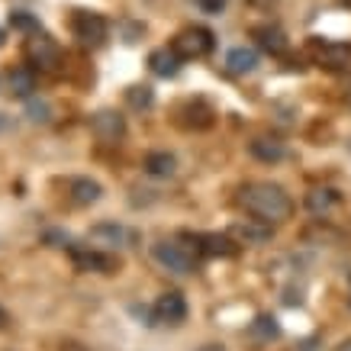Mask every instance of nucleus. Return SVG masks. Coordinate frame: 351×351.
I'll list each match as a JSON object with an SVG mask.
<instances>
[{"label":"nucleus","instance_id":"1","mask_svg":"<svg viewBox=\"0 0 351 351\" xmlns=\"http://www.w3.org/2000/svg\"><path fill=\"white\" fill-rule=\"evenodd\" d=\"M239 206H242L248 216H255L258 223H284L290 219L293 213V200L290 193L280 187V184H271V181H252L245 184L239 191Z\"/></svg>","mask_w":351,"mask_h":351},{"label":"nucleus","instance_id":"2","mask_svg":"<svg viewBox=\"0 0 351 351\" xmlns=\"http://www.w3.org/2000/svg\"><path fill=\"white\" fill-rule=\"evenodd\" d=\"M171 49L181 55L184 62H191V58H206V55L216 49V36L206 26H187L174 36V43Z\"/></svg>","mask_w":351,"mask_h":351},{"label":"nucleus","instance_id":"3","mask_svg":"<svg viewBox=\"0 0 351 351\" xmlns=\"http://www.w3.org/2000/svg\"><path fill=\"white\" fill-rule=\"evenodd\" d=\"M68 26H71L77 43H84V45H104L110 36V23L94 10H75Z\"/></svg>","mask_w":351,"mask_h":351},{"label":"nucleus","instance_id":"4","mask_svg":"<svg viewBox=\"0 0 351 351\" xmlns=\"http://www.w3.org/2000/svg\"><path fill=\"white\" fill-rule=\"evenodd\" d=\"M68 255H71L77 271H84V274H113L119 267L117 258L107 255V252L97 248V245H71Z\"/></svg>","mask_w":351,"mask_h":351},{"label":"nucleus","instance_id":"5","mask_svg":"<svg viewBox=\"0 0 351 351\" xmlns=\"http://www.w3.org/2000/svg\"><path fill=\"white\" fill-rule=\"evenodd\" d=\"M26 62L32 68H39V71H55L62 64V49H58V43H55L52 36L32 32L29 39H26Z\"/></svg>","mask_w":351,"mask_h":351},{"label":"nucleus","instance_id":"6","mask_svg":"<svg viewBox=\"0 0 351 351\" xmlns=\"http://www.w3.org/2000/svg\"><path fill=\"white\" fill-rule=\"evenodd\" d=\"M309 55L316 58V64L329 68V71H341L351 64V43H335V39H309Z\"/></svg>","mask_w":351,"mask_h":351},{"label":"nucleus","instance_id":"7","mask_svg":"<svg viewBox=\"0 0 351 351\" xmlns=\"http://www.w3.org/2000/svg\"><path fill=\"white\" fill-rule=\"evenodd\" d=\"M152 261L171 274H191L193 271V255L178 242H155L152 245Z\"/></svg>","mask_w":351,"mask_h":351},{"label":"nucleus","instance_id":"8","mask_svg":"<svg viewBox=\"0 0 351 351\" xmlns=\"http://www.w3.org/2000/svg\"><path fill=\"white\" fill-rule=\"evenodd\" d=\"M187 239L193 242V252L203 258H232L239 252V242L223 232H203V235H187Z\"/></svg>","mask_w":351,"mask_h":351},{"label":"nucleus","instance_id":"9","mask_svg":"<svg viewBox=\"0 0 351 351\" xmlns=\"http://www.w3.org/2000/svg\"><path fill=\"white\" fill-rule=\"evenodd\" d=\"M90 132H94L97 142L104 145H117L119 138L126 136V119L119 117L117 110H100L90 117Z\"/></svg>","mask_w":351,"mask_h":351},{"label":"nucleus","instance_id":"10","mask_svg":"<svg viewBox=\"0 0 351 351\" xmlns=\"http://www.w3.org/2000/svg\"><path fill=\"white\" fill-rule=\"evenodd\" d=\"M216 119V110L200 100V97H193V100H184L181 107H178V123L184 129H193V132H203V129H210Z\"/></svg>","mask_w":351,"mask_h":351},{"label":"nucleus","instance_id":"11","mask_svg":"<svg viewBox=\"0 0 351 351\" xmlns=\"http://www.w3.org/2000/svg\"><path fill=\"white\" fill-rule=\"evenodd\" d=\"M187 313H191V306H187L184 293H178V290H168V293H161V297L155 300V319L158 322L181 326V322L187 319Z\"/></svg>","mask_w":351,"mask_h":351},{"label":"nucleus","instance_id":"12","mask_svg":"<svg viewBox=\"0 0 351 351\" xmlns=\"http://www.w3.org/2000/svg\"><path fill=\"white\" fill-rule=\"evenodd\" d=\"M90 242L97 245V248H123V245L132 242V232L129 229H123L119 223H97L94 229H90Z\"/></svg>","mask_w":351,"mask_h":351},{"label":"nucleus","instance_id":"13","mask_svg":"<svg viewBox=\"0 0 351 351\" xmlns=\"http://www.w3.org/2000/svg\"><path fill=\"white\" fill-rule=\"evenodd\" d=\"M36 68L32 64H20V68H13L10 75H7V87H10V97L16 100H29L36 94Z\"/></svg>","mask_w":351,"mask_h":351},{"label":"nucleus","instance_id":"14","mask_svg":"<svg viewBox=\"0 0 351 351\" xmlns=\"http://www.w3.org/2000/svg\"><path fill=\"white\" fill-rule=\"evenodd\" d=\"M181 64L184 58L174 49H155V52L149 55V68H152V75L155 77H178L181 75Z\"/></svg>","mask_w":351,"mask_h":351},{"label":"nucleus","instance_id":"15","mask_svg":"<svg viewBox=\"0 0 351 351\" xmlns=\"http://www.w3.org/2000/svg\"><path fill=\"white\" fill-rule=\"evenodd\" d=\"M100 197H104V187L90 178H71L68 181V200L75 206H94Z\"/></svg>","mask_w":351,"mask_h":351},{"label":"nucleus","instance_id":"16","mask_svg":"<svg viewBox=\"0 0 351 351\" xmlns=\"http://www.w3.org/2000/svg\"><path fill=\"white\" fill-rule=\"evenodd\" d=\"M248 152H252V158H258L261 165H277V161L287 158L284 142H277V138H252V142H248Z\"/></svg>","mask_w":351,"mask_h":351},{"label":"nucleus","instance_id":"17","mask_svg":"<svg viewBox=\"0 0 351 351\" xmlns=\"http://www.w3.org/2000/svg\"><path fill=\"white\" fill-rule=\"evenodd\" d=\"M142 168H145V174L158 178V181H168V178H174V171H178V158L171 152H149Z\"/></svg>","mask_w":351,"mask_h":351},{"label":"nucleus","instance_id":"18","mask_svg":"<svg viewBox=\"0 0 351 351\" xmlns=\"http://www.w3.org/2000/svg\"><path fill=\"white\" fill-rule=\"evenodd\" d=\"M226 68H229L232 75H252L258 68V52L252 45H235L232 52L226 55Z\"/></svg>","mask_w":351,"mask_h":351},{"label":"nucleus","instance_id":"19","mask_svg":"<svg viewBox=\"0 0 351 351\" xmlns=\"http://www.w3.org/2000/svg\"><path fill=\"white\" fill-rule=\"evenodd\" d=\"M239 245H265L267 239H271V226L261 223L258 226V219H252V223H239L232 226V232H229Z\"/></svg>","mask_w":351,"mask_h":351},{"label":"nucleus","instance_id":"20","mask_svg":"<svg viewBox=\"0 0 351 351\" xmlns=\"http://www.w3.org/2000/svg\"><path fill=\"white\" fill-rule=\"evenodd\" d=\"M252 36H255L258 45H261L265 52H271V55H284L290 49L287 36L277 29V26H255V29H252Z\"/></svg>","mask_w":351,"mask_h":351},{"label":"nucleus","instance_id":"21","mask_svg":"<svg viewBox=\"0 0 351 351\" xmlns=\"http://www.w3.org/2000/svg\"><path fill=\"white\" fill-rule=\"evenodd\" d=\"M339 203V193L332 191V187H313V191L306 193V210L316 216H326Z\"/></svg>","mask_w":351,"mask_h":351},{"label":"nucleus","instance_id":"22","mask_svg":"<svg viewBox=\"0 0 351 351\" xmlns=\"http://www.w3.org/2000/svg\"><path fill=\"white\" fill-rule=\"evenodd\" d=\"M248 332H252L258 341H274V339H280V322H277V316H271V313H261V316H255V322L248 326Z\"/></svg>","mask_w":351,"mask_h":351},{"label":"nucleus","instance_id":"23","mask_svg":"<svg viewBox=\"0 0 351 351\" xmlns=\"http://www.w3.org/2000/svg\"><path fill=\"white\" fill-rule=\"evenodd\" d=\"M26 117L32 119V123H52V117H55V107L45 100V97H36L32 94L29 100H26Z\"/></svg>","mask_w":351,"mask_h":351},{"label":"nucleus","instance_id":"24","mask_svg":"<svg viewBox=\"0 0 351 351\" xmlns=\"http://www.w3.org/2000/svg\"><path fill=\"white\" fill-rule=\"evenodd\" d=\"M126 104L132 110H152V104H155V90H152L149 84H132L126 90Z\"/></svg>","mask_w":351,"mask_h":351},{"label":"nucleus","instance_id":"25","mask_svg":"<svg viewBox=\"0 0 351 351\" xmlns=\"http://www.w3.org/2000/svg\"><path fill=\"white\" fill-rule=\"evenodd\" d=\"M7 23H10V29L26 32V36H32V32H43V26H39V16H32V13H26V10H13Z\"/></svg>","mask_w":351,"mask_h":351},{"label":"nucleus","instance_id":"26","mask_svg":"<svg viewBox=\"0 0 351 351\" xmlns=\"http://www.w3.org/2000/svg\"><path fill=\"white\" fill-rule=\"evenodd\" d=\"M43 242L49 245V248H71V235L64 232V229H49V232L43 235Z\"/></svg>","mask_w":351,"mask_h":351},{"label":"nucleus","instance_id":"27","mask_svg":"<svg viewBox=\"0 0 351 351\" xmlns=\"http://www.w3.org/2000/svg\"><path fill=\"white\" fill-rule=\"evenodd\" d=\"M197 7H200L203 13H223L226 0H197Z\"/></svg>","mask_w":351,"mask_h":351},{"label":"nucleus","instance_id":"28","mask_svg":"<svg viewBox=\"0 0 351 351\" xmlns=\"http://www.w3.org/2000/svg\"><path fill=\"white\" fill-rule=\"evenodd\" d=\"M7 326H10V313L0 306V329H7Z\"/></svg>","mask_w":351,"mask_h":351},{"label":"nucleus","instance_id":"29","mask_svg":"<svg viewBox=\"0 0 351 351\" xmlns=\"http://www.w3.org/2000/svg\"><path fill=\"white\" fill-rule=\"evenodd\" d=\"M197 351H226V345H216V341H210V345H200Z\"/></svg>","mask_w":351,"mask_h":351},{"label":"nucleus","instance_id":"30","mask_svg":"<svg viewBox=\"0 0 351 351\" xmlns=\"http://www.w3.org/2000/svg\"><path fill=\"white\" fill-rule=\"evenodd\" d=\"M335 351H351V339H345V341H339V345H335Z\"/></svg>","mask_w":351,"mask_h":351},{"label":"nucleus","instance_id":"31","mask_svg":"<svg viewBox=\"0 0 351 351\" xmlns=\"http://www.w3.org/2000/svg\"><path fill=\"white\" fill-rule=\"evenodd\" d=\"M7 129H10V119H7L3 113H0V132H7Z\"/></svg>","mask_w":351,"mask_h":351},{"label":"nucleus","instance_id":"32","mask_svg":"<svg viewBox=\"0 0 351 351\" xmlns=\"http://www.w3.org/2000/svg\"><path fill=\"white\" fill-rule=\"evenodd\" d=\"M58 351H87V348H81V345H62Z\"/></svg>","mask_w":351,"mask_h":351},{"label":"nucleus","instance_id":"33","mask_svg":"<svg viewBox=\"0 0 351 351\" xmlns=\"http://www.w3.org/2000/svg\"><path fill=\"white\" fill-rule=\"evenodd\" d=\"M313 345H316V339H309V341H303V345H300V351H313Z\"/></svg>","mask_w":351,"mask_h":351},{"label":"nucleus","instance_id":"34","mask_svg":"<svg viewBox=\"0 0 351 351\" xmlns=\"http://www.w3.org/2000/svg\"><path fill=\"white\" fill-rule=\"evenodd\" d=\"M345 100H348V110H351V87H348V97H345Z\"/></svg>","mask_w":351,"mask_h":351},{"label":"nucleus","instance_id":"35","mask_svg":"<svg viewBox=\"0 0 351 351\" xmlns=\"http://www.w3.org/2000/svg\"><path fill=\"white\" fill-rule=\"evenodd\" d=\"M0 45H3V32H0Z\"/></svg>","mask_w":351,"mask_h":351}]
</instances>
